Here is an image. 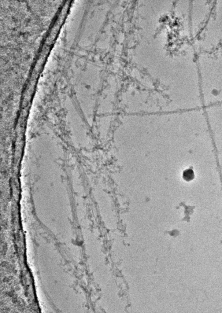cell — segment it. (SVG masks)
Returning <instances> with one entry per match:
<instances>
[{"label":"cell","instance_id":"obj_1","mask_svg":"<svg viewBox=\"0 0 222 313\" xmlns=\"http://www.w3.org/2000/svg\"><path fill=\"white\" fill-rule=\"evenodd\" d=\"M195 175L194 171L191 168H188L183 171L182 178L187 182L191 181L194 179Z\"/></svg>","mask_w":222,"mask_h":313}]
</instances>
